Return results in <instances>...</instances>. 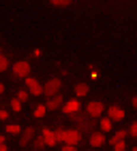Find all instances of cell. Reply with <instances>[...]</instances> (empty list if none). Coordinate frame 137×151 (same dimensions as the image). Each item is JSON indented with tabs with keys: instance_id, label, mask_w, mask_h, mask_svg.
Wrapping results in <instances>:
<instances>
[{
	"instance_id": "6da1fadb",
	"label": "cell",
	"mask_w": 137,
	"mask_h": 151,
	"mask_svg": "<svg viewBox=\"0 0 137 151\" xmlns=\"http://www.w3.org/2000/svg\"><path fill=\"white\" fill-rule=\"evenodd\" d=\"M60 85H62V81H60L58 77H54V79H50V81L43 85V94H45L47 98H52V96H56V94H58Z\"/></svg>"
},
{
	"instance_id": "7a4b0ae2",
	"label": "cell",
	"mask_w": 137,
	"mask_h": 151,
	"mask_svg": "<svg viewBox=\"0 0 137 151\" xmlns=\"http://www.w3.org/2000/svg\"><path fill=\"white\" fill-rule=\"evenodd\" d=\"M79 140H82V132H79V130H64V138H62L64 145H77Z\"/></svg>"
},
{
	"instance_id": "3957f363",
	"label": "cell",
	"mask_w": 137,
	"mask_h": 151,
	"mask_svg": "<svg viewBox=\"0 0 137 151\" xmlns=\"http://www.w3.org/2000/svg\"><path fill=\"white\" fill-rule=\"evenodd\" d=\"M26 85H28V94H32V96L43 94V85L39 83L36 79H32V77H26Z\"/></svg>"
},
{
	"instance_id": "277c9868",
	"label": "cell",
	"mask_w": 137,
	"mask_h": 151,
	"mask_svg": "<svg viewBox=\"0 0 137 151\" xmlns=\"http://www.w3.org/2000/svg\"><path fill=\"white\" fill-rule=\"evenodd\" d=\"M13 73H15V77H28V73H30V64L28 62H15V66H13Z\"/></svg>"
},
{
	"instance_id": "5b68a950",
	"label": "cell",
	"mask_w": 137,
	"mask_h": 151,
	"mask_svg": "<svg viewBox=\"0 0 137 151\" xmlns=\"http://www.w3.org/2000/svg\"><path fill=\"white\" fill-rule=\"evenodd\" d=\"M88 115L90 117H101L103 115V102L101 100H94V102L88 104Z\"/></svg>"
},
{
	"instance_id": "8992f818",
	"label": "cell",
	"mask_w": 137,
	"mask_h": 151,
	"mask_svg": "<svg viewBox=\"0 0 137 151\" xmlns=\"http://www.w3.org/2000/svg\"><path fill=\"white\" fill-rule=\"evenodd\" d=\"M32 138H34V128H26L24 132H22V136H19V145H22V147L30 145Z\"/></svg>"
},
{
	"instance_id": "52a82bcc",
	"label": "cell",
	"mask_w": 137,
	"mask_h": 151,
	"mask_svg": "<svg viewBox=\"0 0 137 151\" xmlns=\"http://www.w3.org/2000/svg\"><path fill=\"white\" fill-rule=\"evenodd\" d=\"M62 102H64L62 96H60V94H56V96H52V98L45 102V106H47V111H56V109H60V106H62Z\"/></svg>"
},
{
	"instance_id": "ba28073f",
	"label": "cell",
	"mask_w": 137,
	"mask_h": 151,
	"mask_svg": "<svg viewBox=\"0 0 137 151\" xmlns=\"http://www.w3.org/2000/svg\"><path fill=\"white\" fill-rule=\"evenodd\" d=\"M111 119V122H122L124 119V111L120 106H109V115H107Z\"/></svg>"
},
{
	"instance_id": "9c48e42d",
	"label": "cell",
	"mask_w": 137,
	"mask_h": 151,
	"mask_svg": "<svg viewBox=\"0 0 137 151\" xmlns=\"http://www.w3.org/2000/svg\"><path fill=\"white\" fill-rule=\"evenodd\" d=\"M41 134H43V140H45V145H47V147H54V145H56V140H58V138H56V134L52 132L50 128H43V132H41Z\"/></svg>"
},
{
	"instance_id": "30bf717a",
	"label": "cell",
	"mask_w": 137,
	"mask_h": 151,
	"mask_svg": "<svg viewBox=\"0 0 137 151\" xmlns=\"http://www.w3.org/2000/svg\"><path fill=\"white\" fill-rule=\"evenodd\" d=\"M62 111H64L66 115L77 113V111H79V102H77L75 98H73V100H68V102H64V104H62Z\"/></svg>"
},
{
	"instance_id": "8fae6325",
	"label": "cell",
	"mask_w": 137,
	"mask_h": 151,
	"mask_svg": "<svg viewBox=\"0 0 137 151\" xmlns=\"http://www.w3.org/2000/svg\"><path fill=\"white\" fill-rule=\"evenodd\" d=\"M90 145H92V147L103 145V132H92V134H90Z\"/></svg>"
},
{
	"instance_id": "7c38bea8",
	"label": "cell",
	"mask_w": 137,
	"mask_h": 151,
	"mask_svg": "<svg viewBox=\"0 0 137 151\" xmlns=\"http://www.w3.org/2000/svg\"><path fill=\"white\" fill-rule=\"evenodd\" d=\"M88 92H90V87H88L86 83H77V85H75V94H77V96H86Z\"/></svg>"
},
{
	"instance_id": "4fadbf2b",
	"label": "cell",
	"mask_w": 137,
	"mask_h": 151,
	"mask_svg": "<svg viewBox=\"0 0 137 151\" xmlns=\"http://www.w3.org/2000/svg\"><path fill=\"white\" fill-rule=\"evenodd\" d=\"M101 130H103V132H109V130H111V119L109 117H103L101 119Z\"/></svg>"
},
{
	"instance_id": "5bb4252c",
	"label": "cell",
	"mask_w": 137,
	"mask_h": 151,
	"mask_svg": "<svg viewBox=\"0 0 137 151\" xmlns=\"http://www.w3.org/2000/svg\"><path fill=\"white\" fill-rule=\"evenodd\" d=\"M126 134H129L126 130H118V132H116V134L111 136V145H114V143H118V140H122V138H124Z\"/></svg>"
},
{
	"instance_id": "9a60e30c",
	"label": "cell",
	"mask_w": 137,
	"mask_h": 151,
	"mask_svg": "<svg viewBox=\"0 0 137 151\" xmlns=\"http://www.w3.org/2000/svg\"><path fill=\"white\" fill-rule=\"evenodd\" d=\"M7 132H9V134H22V128L15 126V124H9V126H7Z\"/></svg>"
},
{
	"instance_id": "2e32d148",
	"label": "cell",
	"mask_w": 137,
	"mask_h": 151,
	"mask_svg": "<svg viewBox=\"0 0 137 151\" xmlns=\"http://www.w3.org/2000/svg\"><path fill=\"white\" fill-rule=\"evenodd\" d=\"M43 147H45V140H43V136H36V138H34V149H36V151H41Z\"/></svg>"
},
{
	"instance_id": "e0dca14e",
	"label": "cell",
	"mask_w": 137,
	"mask_h": 151,
	"mask_svg": "<svg viewBox=\"0 0 137 151\" xmlns=\"http://www.w3.org/2000/svg\"><path fill=\"white\" fill-rule=\"evenodd\" d=\"M45 111H47L45 104H39V106L34 109V117H43V115H45Z\"/></svg>"
},
{
	"instance_id": "ac0fdd59",
	"label": "cell",
	"mask_w": 137,
	"mask_h": 151,
	"mask_svg": "<svg viewBox=\"0 0 137 151\" xmlns=\"http://www.w3.org/2000/svg\"><path fill=\"white\" fill-rule=\"evenodd\" d=\"M50 2H52L54 6H68L73 0H50Z\"/></svg>"
},
{
	"instance_id": "d6986e66",
	"label": "cell",
	"mask_w": 137,
	"mask_h": 151,
	"mask_svg": "<svg viewBox=\"0 0 137 151\" xmlns=\"http://www.w3.org/2000/svg\"><path fill=\"white\" fill-rule=\"evenodd\" d=\"M7 68H9V60H7V55L0 53V73H2V70H7Z\"/></svg>"
},
{
	"instance_id": "ffe728a7",
	"label": "cell",
	"mask_w": 137,
	"mask_h": 151,
	"mask_svg": "<svg viewBox=\"0 0 137 151\" xmlns=\"http://www.w3.org/2000/svg\"><path fill=\"white\" fill-rule=\"evenodd\" d=\"M11 109H13V111H19V109H22V100H19V98L11 100Z\"/></svg>"
},
{
	"instance_id": "44dd1931",
	"label": "cell",
	"mask_w": 137,
	"mask_h": 151,
	"mask_svg": "<svg viewBox=\"0 0 137 151\" xmlns=\"http://www.w3.org/2000/svg\"><path fill=\"white\" fill-rule=\"evenodd\" d=\"M126 145H124V140H118V143H114V151H124Z\"/></svg>"
},
{
	"instance_id": "7402d4cb",
	"label": "cell",
	"mask_w": 137,
	"mask_h": 151,
	"mask_svg": "<svg viewBox=\"0 0 137 151\" xmlns=\"http://www.w3.org/2000/svg\"><path fill=\"white\" fill-rule=\"evenodd\" d=\"M54 134H56L58 140H62V138H64V128H56V132H54Z\"/></svg>"
},
{
	"instance_id": "603a6c76",
	"label": "cell",
	"mask_w": 137,
	"mask_h": 151,
	"mask_svg": "<svg viewBox=\"0 0 137 151\" xmlns=\"http://www.w3.org/2000/svg\"><path fill=\"white\" fill-rule=\"evenodd\" d=\"M17 98L22 100V102H24V100H28V92H24V89H22V92H17Z\"/></svg>"
},
{
	"instance_id": "cb8c5ba5",
	"label": "cell",
	"mask_w": 137,
	"mask_h": 151,
	"mask_svg": "<svg viewBox=\"0 0 137 151\" xmlns=\"http://www.w3.org/2000/svg\"><path fill=\"white\" fill-rule=\"evenodd\" d=\"M129 134H131V136H137V124H133V126L129 128Z\"/></svg>"
},
{
	"instance_id": "d4e9b609",
	"label": "cell",
	"mask_w": 137,
	"mask_h": 151,
	"mask_svg": "<svg viewBox=\"0 0 137 151\" xmlns=\"http://www.w3.org/2000/svg\"><path fill=\"white\" fill-rule=\"evenodd\" d=\"M62 151H77V149H75V145H64Z\"/></svg>"
},
{
	"instance_id": "484cf974",
	"label": "cell",
	"mask_w": 137,
	"mask_h": 151,
	"mask_svg": "<svg viewBox=\"0 0 137 151\" xmlns=\"http://www.w3.org/2000/svg\"><path fill=\"white\" fill-rule=\"evenodd\" d=\"M0 119H9V113H7V111H2V109H0Z\"/></svg>"
},
{
	"instance_id": "4316f807",
	"label": "cell",
	"mask_w": 137,
	"mask_h": 151,
	"mask_svg": "<svg viewBox=\"0 0 137 151\" xmlns=\"http://www.w3.org/2000/svg\"><path fill=\"white\" fill-rule=\"evenodd\" d=\"M131 102H133V106H135V109H137V96H135V98H133V100H131Z\"/></svg>"
},
{
	"instance_id": "83f0119b",
	"label": "cell",
	"mask_w": 137,
	"mask_h": 151,
	"mask_svg": "<svg viewBox=\"0 0 137 151\" xmlns=\"http://www.w3.org/2000/svg\"><path fill=\"white\" fill-rule=\"evenodd\" d=\"M4 138H7V136H0V145H4Z\"/></svg>"
},
{
	"instance_id": "f1b7e54d",
	"label": "cell",
	"mask_w": 137,
	"mask_h": 151,
	"mask_svg": "<svg viewBox=\"0 0 137 151\" xmlns=\"http://www.w3.org/2000/svg\"><path fill=\"white\" fill-rule=\"evenodd\" d=\"M2 92H4V85H2V83H0V94H2Z\"/></svg>"
},
{
	"instance_id": "f546056e",
	"label": "cell",
	"mask_w": 137,
	"mask_h": 151,
	"mask_svg": "<svg viewBox=\"0 0 137 151\" xmlns=\"http://www.w3.org/2000/svg\"><path fill=\"white\" fill-rule=\"evenodd\" d=\"M0 151H7V147H4V145H0Z\"/></svg>"
},
{
	"instance_id": "4dcf8cb0",
	"label": "cell",
	"mask_w": 137,
	"mask_h": 151,
	"mask_svg": "<svg viewBox=\"0 0 137 151\" xmlns=\"http://www.w3.org/2000/svg\"><path fill=\"white\" fill-rule=\"evenodd\" d=\"M133 151H137V147H135V149H133Z\"/></svg>"
}]
</instances>
